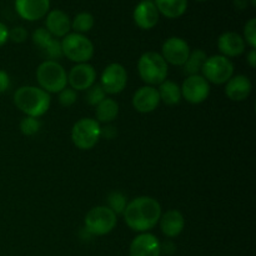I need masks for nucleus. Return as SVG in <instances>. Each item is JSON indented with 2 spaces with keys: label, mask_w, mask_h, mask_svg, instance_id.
I'll list each match as a JSON object with an SVG mask.
<instances>
[{
  "label": "nucleus",
  "mask_w": 256,
  "mask_h": 256,
  "mask_svg": "<svg viewBox=\"0 0 256 256\" xmlns=\"http://www.w3.org/2000/svg\"><path fill=\"white\" fill-rule=\"evenodd\" d=\"M145 2H152V0H145Z\"/></svg>",
  "instance_id": "58836bf2"
},
{
  "label": "nucleus",
  "mask_w": 256,
  "mask_h": 256,
  "mask_svg": "<svg viewBox=\"0 0 256 256\" xmlns=\"http://www.w3.org/2000/svg\"><path fill=\"white\" fill-rule=\"evenodd\" d=\"M15 10L22 19L36 22L50 12V0H15Z\"/></svg>",
  "instance_id": "ddd939ff"
},
{
  "label": "nucleus",
  "mask_w": 256,
  "mask_h": 256,
  "mask_svg": "<svg viewBox=\"0 0 256 256\" xmlns=\"http://www.w3.org/2000/svg\"><path fill=\"white\" fill-rule=\"evenodd\" d=\"M62 56L76 64L88 62L94 56V44L89 38L78 32H69L62 40Z\"/></svg>",
  "instance_id": "39448f33"
},
{
  "label": "nucleus",
  "mask_w": 256,
  "mask_h": 256,
  "mask_svg": "<svg viewBox=\"0 0 256 256\" xmlns=\"http://www.w3.org/2000/svg\"><path fill=\"white\" fill-rule=\"evenodd\" d=\"M118 215H115L108 206H95L88 212L85 216V230L89 234L102 236L115 229L118 224Z\"/></svg>",
  "instance_id": "0eeeda50"
},
{
  "label": "nucleus",
  "mask_w": 256,
  "mask_h": 256,
  "mask_svg": "<svg viewBox=\"0 0 256 256\" xmlns=\"http://www.w3.org/2000/svg\"><path fill=\"white\" fill-rule=\"evenodd\" d=\"M190 52L189 44L182 38L172 36L162 42V56L168 64L175 66H182L186 62Z\"/></svg>",
  "instance_id": "9b49d317"
},
{
  "label": "nucleus",
  "mask_w": 256,
  "mask_h": 256,
  "mask_svg": "<svg viewBox=\"0 0 256 256\" xmlns=\"http://www.w3.org/2000/svg\"><path fill=\"white\" fill-rule=\"evenodd\" d=\"M105 98H106V94H105L102 85L94 84L92 86H90L89 89L86 90V96H85V100H86L88 104L92 105V106H96V105H99Z\"/></svg>",
  "instance_id": "cd10ccee"
},
{
  "label": "nucleus",
  "mask_w": 256,
  "mask_h": 256,
  "mask_svg": "<svg viewBox=\"0 0 256 256\" xmlns=\"http://www.w3.org/2000/svg\"><path fill=\"white\" fill-rule=\"evenodd\" d=\"M42 52L46 54V56L49 58V60H55L60 59L62 56V42L56 39V38H52V42L45 46V49Z\"/></svg>",
  "instance_id": "c756f323"
},
{
  "label": "nucleus",
  "mask_w": 256,
  "mask_h": 256,
  "mask_svg": "<svg viewBox=\"0 0 256 256\" xmlns=\"http://www.w3.org/2000/svg\"><path fill=\"white\" fill-rule=\"evenodd\" d=\"M160 102H160L158 89L149 85L139 88L132 96V106L138 112H142V114L152 112L159 106Z\"/></svg>",
  "instance_id": "2eb2a0df"
},
{
  "label": "nucleus",
  "mask_w": 256,
  "mask_h": 256,
  "mask_svg": "<svg viewBox=\"0 0 256 256\" xmlns=\"http://www.w3.org/2000/svg\"><path fill=\"white\" fill-rule=\"evenodd\" d=\"M244 40L252 49H256V19H250L244 26Z\"/></svg>",
  "instance_id": "7c9ffc66"
},
{
  "label": "nucleus",
  "mask_w": 256,
  "mask_h": 256,
  "mask_svg": "<svg viewBox=\"0 0 256 256\" xmlns=\"http://www.w3.org/2000/svg\"><path fill=\"white\" fill-rule=\"evenodd\" d=\"M95 19L90 12H79V14L75 15V18L72 22V29L74 30V32H78V34H82L90 32L94 26Z\"/></svg>",
  "instance_id": "393cba45"
},
{
  "label": "nucleus",
  "mask_w": 256,
  "mask_h": 256,
  "mask_svg": "<svg viewBox=\"0 0 256 256\" xmlns=\"http://www.w3.org/2000/svg\"><path fill=\"white\" fill-rule=\"evenodd\" d=\"M162 205L152 196H138L128 202L124 212V222L132 232H148L159 224Z\"/></svg>",
  "instance_id": "f257e3e1"
},
{
  "label": "nucleus",
  "mask_w": 256,
  "mask_h": 256,
  "mask_svg": "<svg viewBox=\"0 0 256 256\" xmlns=\"http://www.w3.org/2000/svg\"><path fill=\"white\" fill-rule=\"evenodd\" d=\"M129 252L130 256H160L162 244L155 235L150 232H140L132 239Z\"/></svg>",
  "instance_id": "4468645a"
},
{
  "label": "nucleus",
  "mask_w": 256,
  "mask_h": 256,
  "mask_svg": "<svg viewBox=\"0 0 256 256\" xmlns=\"http://www.w3.org/2000/svg\"><path fill=\"white\" fill-rule=\"evenodd\" d=\"M159 14L169 19H176L182 16L188 9V0H155Z\"/></svg>",
  "instance_id": "412c9836"
},
{
  "label": "nucleus",
  "mask_w": 256,
  "mask_h": 256,
  "mask_svg": "<svg viewBox=\"0 0 256 256\" xmlns=\"http://www.w3.org/2000/svg\"><path fill=\"white\" fill-rule=\"evenodd\" d=\"M244 38L235 32H225L218 39V48L222 56L236 58L245 52Z\"/></svg>",
  "instance_id": "f3484780"
},
{
  "label": "nucleus",
  "mask_w": 256,
  "mask_h": 256,
  "mask_svg": "<svg viewBox=\"0 0 256 256\" xmlns=\"http://www.w3.org/2000/svg\"><path fill=\"white\" fill-rule=\"evenodd\" d=\"M102 138V126L92 118L78 120L72 129V144L80 150H90L99 142Z\"/></svg>",
  "instance_id": "423d86ee"
},
{
  "label": "nucleus",
  "mask_w": 256,
  "mask_h": 256,
  "mask_svg": "<svg viewBox=\"0 0 256 256\" xmlns=\"http://www.w3.org/2000/svg\"><path fill=\"white\" fill-rule=\"evenodd\" d=\"M14 104L26 116L39 118L49 110L52 98L42 88L25 85L14 92Z\"/></svg>",
  "instance_id": "f03ea898"
},
{
  "label": "nucleus",
  "mask_w": 256,
  "mask_h": 256,
  "mask_svg": "<svg viewBox=\"0 0 256 256\" xmlns=\"http://www.w3.org/2000/svg\"><path fill=\"white\" fill-rule=\"evenodd\" d=\"M182 98L190 104H202L210 94V84L202 75H189L180 86Z\"/></svg>",
  "instance_id": "9d476101"
},
{
  "label": "nucleus",
  "mask_w": 256,
  "mask_h": 256,
  "mask_svg": "<svg viewBox=\"0 0 256 256\" xmlns=\"http://www.w3.org/2000/svg\"><path fill=\"white\" fill-rule=\"evenodd\" d=\"M128 205L126 196L120 192H112L108 196V208L114 212L115 215L122 214Z\"/></svg>",
  "instance_id": "a878e982"
},
{
  "label": "nucleus",
  "mask_w": 256,
  "mask_h": 256,
  "mask_svg": "<svg viewBox=\"0 0 256 256\" xmlns=\"http://www.w3.org/2000/svg\"><path fill=\"white\" fill-rule=\"evenodd\" d=\"M40 126H42V122H39L38 118L25 116L24 119H22V122H20L19 128L22 135H25V136H32V135H35L39 132Z\"/></svg>",
  "instance_id": "bb28decb"
},
{
  "label": "nucleus",
  "mask_w": 256,
  "mask_h": 256,
  "mask_svg": "<svg viewBox=\"0 0 256 256\" xmlns=\"http://www.w3.org/2000/svg\"><path fill=\"white\" fill-rule=\"evenodd\" d=\"M159 12L155 6L154 2H140L135 6L132 12V19L136 26L142 30H150L159 22Z\"/></svg>",
  "instance_id": "dca6fc26"
},
{
  "label": "nucleus",
  "mask_w": 256,
  "mask_h": 256,
  "mask_svg": "<svg viewBox=\"0 0 256 256\" xmlns=\"http://www.w3.org/2000/svg\"><path fill=\"white\" fill-rule=\"evenodd\" d=\"M252 84L246 75H232L226 82L225 94L232 102H244L252 94Z\"/></svg>",
  "instance_id": "6ab92c4d"
},
{
  "label": "nucleus",
  "mask_w": 256,
  "mask_h": 256,
  "mask_svg": "<svg viewBox=\"0 0 256 256\" xmlns=\"http://www.w3.org/2000/svg\"><path fill=\"white\" fill-rule=\"evenodd\" d=\"M8 40H9V29L6 25L0 22V48L6 44Z\"/></svg>",
  "instance_id": "f704fd0d"
},
{
  "label": "nucleus",
  "mask_w": 256,
  "mask_h": 256,
  "mask_svg": "<svg viewBox=\"0 0 256 256\" xmlns=\"http://www.w3.org/2000/svg\"><path fill=\"white\" fill-rule=\"evenodd\" d=\"M78 100V94L74 89L72 88H65L62 92H59V102L62 105V106L68 108L72 106Z\"/></svg>",
  "instance_id": "2f4dec72"
},
{
  "label": "nucleus",
  "mask_w": 256,
  "mask_h": 256,
  "mask_svg": "<svg viewBox=\"0 0 256 256\" xmlns=\"http://www.w3.org/2000/svg\"><path fill=\"white\" fill-rule=\"evenodd\" d=\"M138 72L142 82L149 86L160 85L166 80L169 65L162 54L156 52H146L138 62Z\"/></svg>",
  "instance_id": "7ed1b4c3"
},
{
  "label": "nucleus",
  "mask_w": 256,
  "mask_h": 256,
  "mask_svg": "<svg viewBox=\"0 0 256 256\" xmlns=\"http://www.w3.org/2000/svg\"><path fill=\"white\" fill-rule=\"evenodd\" d=\"M128 84L126 69L119 62H112L102 72L100 85L105 94L115 95L124 92Z\"/></svg>",
  "instance_id": "1a4fd4ad"
},
{
  "label": "nucleus",
  "mask_w": 256,
  "mask_h": 256,
  "mask_svg": "<svg viewBox=\"0 0 256 256\" xmlns=\"http://www.w3.org/2000/svg\"><path fill=\"white\" fill-rule=\"evenodd\" d=\"M119 115V104L116 100L112 99V98H105L99 105H96L95 109V116H96V122H104V124H110L114 122Z\"/></svg>",
  "instance_id": "4be33fe9"
},
{
  "label": "nucleus",
  "mask_w": 256,
  "mask_h": 256,
  "mask_svg": "<svg viewBox=\"0 0 256 256\" xmlns=\"http://www.w3.org/2000/svg\"><path fill=\"white\" fill-rule=\"evenodd\" d=\"M159 92L160 102H164L165 105H176L179 104L182 100V90L176 82H172V80H164L162 84L159 85Z\"/></svg>",
  "instance_id": "5701e85b"
},
{
  "label": "nucleus",
  "mask_w": 256,
  "mask_h": 256,
  "mask_svg": "<svg viewBox=\"0 0 256 256\" xmlns=\"http://www.w3.org/2000/svg\"><path fill=\"white\" fill-rule=\"evenodd\" d=\"M28 38V32L24 29L22 26H16V28H12V30H9V39L12 42H24Z\"/></svg>",
  "instance_id": "473e14b6"
},
{
  "label": "nucleus",
  "mask_w": 256,
  "mask_h": 256,
  "mask_svg": "<svg viewBox=\"0 0 256 256\" xmlns=\"http://www.w3.org/2000/svg\"><path fill=\"white\" fill-rule=\"evenodd\" d=\"M32 38V42H34L36 46H39L42 50H44L45 46L52 42V39L54 36H52V35L50 34L45 28H39V29L34 30Z\"/></svg>",
  "instance_id": "c85d7f7f"
},
{
  "label": "nucleus",
  "mask_w": 256,
  "mask_h": 256,
  "mask_svg": "<svg viewBox=\"0 0 256 256\" xmlns=\"http://www.w3.org/2000/svg\"><path fill=\"white\" fill-rule=\"evenodd\" d=\"M206 59L208 55L204 50H192V52H190L186 62L182 65V66H184V72H186L188 75H198L202 72V66H204V62Z\"/></svg>",
  "instance_id": "b1692460"
},
{
  "label": "nucleus",
  "mask_w": 256,
  "mask_h": 256,
  "mask_svg": "<svg viewBox=\"0 0 256 256\" xmlns=\"http://www.w3.org/2000/svg\"><path fill=\"white\" fill-rule=\"evenodd\" d=\"M252 6H255V5H256V0H252Z\"/></svg>",
  "instance_id": "e433bc0d"
},
{
  "label": "nucleus",
  "mask_w": 256,
  "mask_h": 256,
  "mask_svg": "<svg viewBox=\"0 0 256 256\" xmlns=\"http://www.w3.org/2000/svg\"><path fill=\"white\" fill-rule=\"evenodd\" d=\"M162 232L166 238H176L182 232L185 228V219L182 212L176 209L168 210L162 214L159 220Z\"/></svg>",
  "instance_id": "aec40b11"
},
{
  "label": "nucleus",
  "mask_w": 256,
  "mask_h": 256,
  "mask_svg": "<svg viewBox=\"0 0 256 256\" xmlns=\"http://www.w3.org/2000/svg\"><path fill=\"white\" fill-rule=\"evenodd\" d=\"M246 60H248V62H249L250 66H252V69H255V66H256V49L250 50L249 54H248Z\"/></svg>",
  "instance_id": "c9c22d12"
},
{
  "label": "nucleus",
  "mask_w": 256,
  "mask_h": 256,
  "mask_svg": "<svg viewBox=\"0 0 256 256\" xmlns=\"http://www.w3.org/2000/svg\"><path fill=\"white\" fill-rule=\"evenodd\" d=\"M45 25H46L45 29L54 38H64L72 30V20L69 15L59 9L48 12Z\"/></svg>",
  "instance_id": "a211bd4d"
},
{
  "label": "nucleus",
  "mask_w": 256,
  "mask_h": 256,
  "mask_svg": "<svg viewBox=\"0 0 256 256\" xmlns=\"http://www.w3.org/2000/svg\"><path fill=\"white\" fill-rule=\"evenodd\" d=\"M96 72L89 62L76 64L70 69L68 74V84L75 92H84L95 84Z\"/></svg>",
  "instance_id": "f8f14e48"
},
{
  "label": "nucleus",
  "mask_w": 256,
  "mask_h": 256,
  "mask_svg": "<svg viewBox=\"0 0 256 256\" xmlns=\"http://www.w3.org/2000/svg\"><path fill=\"white\" fill-rule=\"evenodd\" d=\"M36 80L39 88L49 94L60 92L68 85V74L62 64L55 60H45L38 66Z\"/></svg>",
  "instance_id": "20e7f679"
},
{
  "label": "nucleus",
  "mask_w": 256,
  "mask_h": 256,
  "mask_svg": "<svg viewBox=\"0 0 256 256\" xmlns=\"http://www.w3.org/2000/svg\"><path fill=\"white\" fill-rule=\"evenodd\" d=\"M202 72L209 84L210 82L215 85L226 84L234 75V64L229 58L222 55H212L208 56V59L205 60Z\"/></svg>",
  "instance_id": "6e6552de"
},
{
  "label": "nucleus",
  "mask_w": 256,
  "mask_h": 256,
  "mask_svg": "<svg viewBox=\"0 0 256 256\" xmlns=\"http://www.w3.org/2000/svg\"><path fill=\"white\" fill-rule=\"evenodd\" d=\"M10 88V76L6 72L0 70V94L5 92Z\"/></svg>",
  "instance_id": "72a5a7b5"
},
{
  "label": "nucleus",
  "mask_w": 256,
  "mask_h": 256,
  "mask_svg": "<svg viewBox=\"0 0 256 256\" xmlns=\"http://www.w3.org/2000/svg\"><path fill=\"white\" fill-rule=\"evenodd\" d=\"M196 2H206V0H196Z\"/></svg>",
  "instance_id": "4c0bfd02"
}]
</instances>
